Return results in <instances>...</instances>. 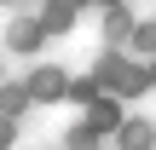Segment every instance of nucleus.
Masks as SVG:
<instances>
[{"label":"nucleus","mask_w":156,"mask_h":150,"mask_svg":"<svg viewBox=\"0 0 156 150\" xmlns=\"http://www.w3.org/2000/svg\"><path fill=\"white\" fill-rule=\"evenodd\" d=\"M0 110H23V87H6L0 92Z\"/></svg>","instance_id":"nucleus-3"},{"label":"nucleus","mask_w":156,"mask_h":150,"mask_svg":"<svg viewBox=\"0 0 156 150\" xmlns=\"http://www.w3.org/2000/svg\"><path fill=\"white\" fill-rule=\"evenodd\" d=\"M116 121H122L116 104H98V110H93V127H116Z\"/></svg>","instance_id":"nucleus-2"},{"label":"nucleus","mask_w":156,"mask_h":150,"mask_svg":"<svg viewBox=\"0 0 156 150\" xmlns=\"http://www.w3.org/2000/svg\"><path fill=\"white\" fill-rule=\"evenodd\" d=\"M35 40H41V23H17V29H12V46H23V52H29Z\"/></svg>","instance_id":"nucleus-1"}]
</instances>
